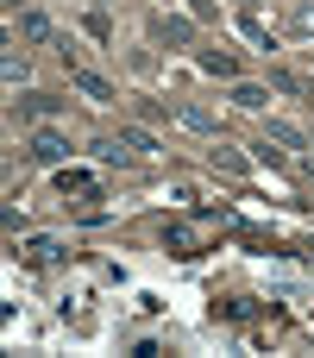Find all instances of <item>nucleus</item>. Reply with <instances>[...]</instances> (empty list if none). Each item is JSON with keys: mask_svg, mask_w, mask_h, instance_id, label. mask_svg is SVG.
Segmentation results:
<instances>
[{"mask_svg": "<svg viewBox=\"0 0 314 358\" xmlns=\"http://www.w3.org/2000/svg\"><path fill=\"white\" fill-rule=\"evenodd\" d=\"M164 245H170L176 258H195V233H189L183 220H176V227H164Z\"/></svg>", "mask_w": 314, "mask_h": 358, "instance_id": "nucleus-5", "label": "nucleus"}, {"mask_svg": "<svg viewBox=\"0 0 314 358\" xmlns=\"http://www.w3.org/2000/svg\"><path fill=\"white\" fill-rule=\"evenodd\" d=\"M31 157H38V164H63V157H69V138H63V132H31Z\"/></svg>", "mask_w": 314, "mask_h": 358, "instance_id": "nucleus-1", "label": "nucleus"}, {"mask_svg": "<svg viewBox=\"0 0 314 358\" xmlns=\"http://www.w3.org/2000/svg\"><path fill=\"white\" fill-rule=\"evenodd\" d=\"M201 69H208V76H233V57H227V50H201Z\"/></svg>", "mask_w": 314, "mask_h": 358, "instance_id": "nucleus-8", "label": "nucleus"}, {"mask_svg": "<svg viewBox=\"0 0 314 358\" xmlns=\"http://www.w3.org/2000/svg\"><path fill=\"white\" fill-rule=\"evenodd\" d=\"M57 252H63V245H57V239H31V245H25V258H31V264H50V258H57Z\"/></svg>", "mask_w": 314, "mask_h": 358, "instance_id": "nucleus-9", "label": "nucleus"}, {"mask_svg": "<svg viewBox=\"0 0 314 358\" xmlns=\"http://www.w3.org/2000/svg\"><path fill=\"white\" fill-rule=\"evenodd\" d=\"M25 76H31V63H25V50H13V44H6V82H25Z\"/></svg>", "mask_w": 314, "mask_h": 358, "instance_id": "nucleus-7", "label": "nucleus"}, {"mask_svg": "<svg viewBox=\"0 0 314 358\" xmlns=\"http://www.w3.org/2000/svg\"><path fill=\"white\" fill-rule=\"evenodd\" d=\"M233 101H239V107H245V113H258V107H264V101H271V94H264V88H258V82H239V88H233Z\"/></svg>", "mask_w": 314, "mask_h": 358, "instance_id": "nucleus-6", "label": "nucleus"}, {"mask_svg": "<svg viewBox=\"0 0 314 358\" xmlns=\"http://www.w3.org/2000/svg\"><path fill=\"white\" fill-rule=\"evenodd\" d=\"M120 145H132V151H157V138H151V132H138V126H126V132H120Z\"/></svg>", "mask_w": 314, "mask_h": 358, "instance_id": "nucleus-10", "label": "nucleus"}, {"mask_svg": "<svg viewBox=\"0 0 314 358\" xmlns=\"http://www.w3.org/2000/svg\"><path fill=\"white\" fill-rule=\"evenodd\" d=\"M19 31H25V38H31V44H50V38H57V31H50V19H44V13H19Z\"/></svg>", "mask_w": 314, "mask_h": 358, "instance_id": "nucleus-3", "label": "nucleus"}, {"mask_svg": "<svg viewBox=\"0 0 314 358\" xmlns=\"http://www.w3.org/2000/svg\"><path fill=\"white\" fill-rule=\"evenodd\" d=\"M57 189L63 195H94V176L88 170H57Z\"/></svg>", "mask_w": 314, "mask_h": 358, "instance_id": "nucleus-4", "label": "nucleus"}, {"mask_svg": "<svg viewBox=\"0 0 314 358\" xmlns=\"http://www.w3.org/2000/svg\"><path fill=\"white\" fill-rule=\"evenodd\" d=\"M69 82H76L82 94H94V101H120V94H113V82H107V76H94V69H69Z\"/></svg>", "mask_w": 314, "mask_h": 358, "instance_id": "nucleus-2", "label": "nucleus"}, {"mask_svg": "<svg viewBox=\"0 0 314 358\" xmlns=\"http://www.w3.org/2000/svg\"><path fill=\"white\" fill-rule=\"evenodd\" d=\"M271 138H277V145H290V151H302V132H296V126H271Z\"/></svg>", "mask_w": 314, "mask_h": 358, "instance_id": "nucleus-11", "label": "nucleus"}]
</instances>
